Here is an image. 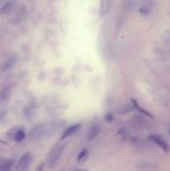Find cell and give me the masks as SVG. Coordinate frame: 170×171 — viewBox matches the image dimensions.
<instances>
[{
    "mask_svg": "<svg viewBox=\"0 0 170 171\" xmlns=\"http://www.w3.org/2000/svg\"><path fill=\"white\" fill-rule=\"evenodd\" d=\"M64 150H65V145H60V146L55 147L54 149L50 152V154H49V157H48V167L49 168H52L53 166L59 161Z\"/></svg>",
    "mask_w": 170,
    "mask_h": 171,
    "instance_id": "6da1fadb",
    "label": "cell"
},
{
    "mask_svg": "<svg viewBox=\"0 0 170 171\" xmlns=\"http://www.w3.org/2000/svg\"><path fill=\"white\" fill-rule=\"evenodd\" d=\"M45 133V126L44 125H37L31 129L28 134V137L31 140H37L40 137H42Z\"/></svg>",
    "mask_w": 170,
    "mask_h": 171,
    "instance_id": "277c9868",
    "label": "cell"
},
{
    "mask_svg": "<svg viewBox=\"0 0 170 171\" xmlns=\"http://www.w3.org/2000/svg\"><path fill=\"white\" fill-rule=\"evenodd\" d=\"M31 160H32V155L30 152H26L20 157L19 161L16 164V171H24L28 167Z\"/></svg>",
    "mask_w": 170,
    "mask_h": 171,
    "instance_id": "3957f363",
    "label": "cell"
},
{
    "mask_svg": "<svg viewBox=\"0 0 170 171\" xmlns=\"http://www.w3.org/2000/svg\"><path fill=\"white\" fill-rule=\"evenodd\" d=\"M13 165V160L6 159L0 162V171H10Z\"/></svg>",
    "mask_w": 170,
    "mask_h": 171,
    "instance_id": "9c48e42d",
    "label": "cell"
},
{
    "mask_svg": "<svg viewBox=\"0 0 170 171\" xmlns=\"http://www.w3.org/2000/svg\"><path fill=\"white\" fill-rule=\"evenodd\" d=\"M165 40H166L168 43H170V33L166 36V39H165Z\"/></svg>",
    "mask_w": 170,
    "mask_h": 171,
    "instance_id": "9a60e30c",
    "label": "cell"
},
{
    "mask_svg": "<svg viewBox=\"0 0 170 171\" xmlns=\"http://www.w3.org/2000/svg\"><path fill=\"white\" fill-rule=\"evenodd\" d=\"M15 5V0H9V1H7L4 5L0 8V14L1 15H5L7 13H9L13 7Z\"/></svg>",
    "mask_w": 170,
    "mask_h": 171,
    "instance_id": "ba28073f",
    "label": "cell"
},
{
    "mask_svg": "<svg viewBox=\"0 0 170 171\" xmlns=\"http://www.w3.org/2000/svg\"><path fill=\"white\" fill-rule=\"evenodd\" d=\"M44 164L43 162H41V163H39L38 165H37V167H36V169H35V171H43L44 170Z\"/></svg>",
    "mask_w": 170,
    "mask_h": 171,
    "instance_id": "5bb4252c",
    "label": "cell"
},
{
    "mask_svg": "<svg viewBox=\"0 0 170 171\" xmlns=\"http://www.w3.org/2000/svg\"><path fill=\"white\" fill-rule=\"evenodd\" d=\"M145 1H146V2H148V4H149V3L152 1V0H145Z\"/></svg>",
    "mask_w": 170,
    "mask_h": 171,
    "instance_id": "e0dca14e",
    "label": "cell"
},
{
    "mask_svg": "<svg viewBox=\"0 0 170 171\" xmlns=\"http://www.w3.org/2000/svg\"><path fill=\"white\" fill-rule=\"evenodd\" d=\"M10 95V88L9 87H4L1 91H0V100H6V99L9 98Z\"/></svg>",
    "mask_w": 170,
    "mask_h": 171,
    "instance_id": "8fae6325",
    "label": "cell"
},
{
    "mask_svg": "<svg viewBox=\"0 0 170 171\" xmlns=\"http://www.w3.org/2000/svg\"><path fill=\"white\" fill-rule=\"evenodd\" d=\"M75 171H89L88 169H85V168H81V169H77V170H75Z\"/></svg>",
    "mask_w": 170,
    "mask_h": 171,
    "instance_id": "2e32d148",
    "label": "cell"
},
{
    "mask_svg": "<svg viewBox=\"0 0 170 171\" xmlns=\"http://www.w3.org/2000/svg\"><path fill=\"white\" fill-rule=\"evenodd\" d=\"M16 61V58L15 57H10L9 59H8L5 63H4V65H3V70H7V69H9L11 68V67L14 65V63Z\"/></svg>",
    "mask_w": 170,
    "mask_h": 171,
    "instance_id": "7c38bea8",
    "label": "cell"
},
{
    "mask_svg": "<svg viewBox=\"0 0 170 171\" xmlns=\"http://www.w3.org/2000/svg\"><path fill=\"white\" fill-rule=\"evenodd\" d=\"M7 137L14 139L16 142H22L26 137L23 127H15L7 133Z\"/></svg>",
    "mask_w": 170,
    "mask_h": 171,
    "instance_id": "7a4b0ae2",
    "label": "cell"
},
{
    "mask_svg": "<svg viewBox=\"0 0 170 171\" xmlns=\"http://www.w3.org/2000/svg\"><path fill=\"white\" fill-rule=\"evenodd\" d=\"M100 131H101V126L99 124H93L88 129L86 138L88 140H93V139L96 138L98 135H99Z\"/></svg>",
    "mask_w": 170,
    "mask_h": 171,
    "instance_id": "52a82bcc",
    "label": "cell"
},
{
    "mask_svg": "<svg viewBox=\"0 0 170 171\" xmlns=\"http://www.w3.org/2000/svg\"><path fill=\"white\" fill-rule=\"evenodd\" d=\"M149 138L151 139L152 141H153L155 144H157V145L161 148V149H163L164 151H169V145L167 144V142L164 140L162 137H160L159 135H155V134H151Z\"/></svg>",
    "mask_w": 170,
    "mask_h": 171,
    "instance_id": "8992f818",
    "label": "cell"
},
{
    "mask_svg": "<svg viewBox=\"0 0 170 171\" xmlns=\"http://www.w3.org/2000/svg\"><path fill=\"white\" fill-rule=\"evenodd\" d=\"M132 103H133V105H134V107H135V108H136V109H138V110H139V111L141 112V113H142V114H144V115H146V116H150V117H152L150 113H148V112H147V111H145V110H143V109H142V108H140V107H139V105H138V104H137V102H136L135 100H132Z\"/></svg>",
    "mask_w": 170,
    "mask_h": 171,
    "instance_id": "4fadbf2b",
    "label": "cell"
},
{
    "mask_svg": "<svg viewBox=\"0 0 170 171\" xmlns=\"http://www.w3.org/2000/svg\"><path fill=\"white\" fill-rule=\"evenodd\" d=\"M88 155H89V151L86 148H84L81 151L79 152V154L77 156V161L78 162H83L88 158Z\"/></svg>",
    "mask_w": 170,
    "mask_h": 171,
    "instance_id": "30bf717a",
    "label": "cell"
},
{
    "mask_svg": "<svg viewBox=\"0 0 170 171\" xmlns=\"http://www.w3.org/2000/svg\"><path fill=\"white\" fill-rule=\"evenodd\" d=\"M81 127H82V125L80 124V123L73 124V125L69 126V127L66 128L64 131H63V133H62L61 139H62V140H64V139H66V138H68L70 136H72V135L76 134L80 129H81Z\"/></svg>",
    "mask_w": 170,
    "mask_h": 171,
    "instance_id": "5b68a950",
    "label": "cell"
}]
</instances>
